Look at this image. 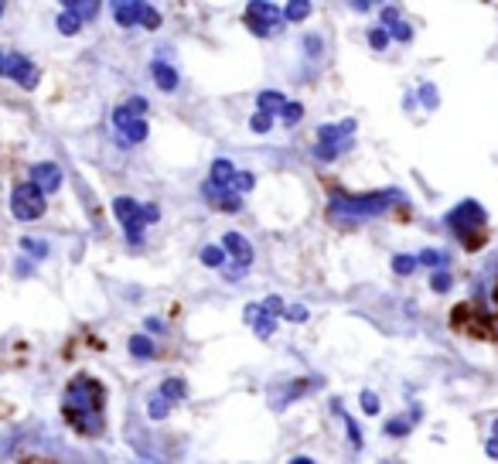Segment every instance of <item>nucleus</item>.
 <instances>
[{
    "label": "nucleus",
    "instance_id": "49",
    "mask_svg": "<svg viewBox=\"0 0 498 464\" xmlns=\"http://www.w3.org/2000/svg\"><path fill=\"white\" fill-rule=\"evenodd\" d=\"M495 304H498V287H495Z\"/></svg>",
    "mask_w": 498,
    "mask_h": 464
},
{
    "label": "nucleus",
    "instance_id": "42",
    "mask_svg": "<svg viewBox=\"0 0 498 464\" xmlns=\"http://www.w3.org/2000/svg\"><path fill=\"white\" fill-rule=\"evenodd\" d=\"M423 103L430 106V109L437 106V89H434V86H423Z\"/></svg>",
    "mask_w": 498,
    "mask_h": 464
},
{
    "label": "nucleus",
    "instance_id": "20",
    "mask_svg": "<svg viewBox=\"0 0 498 464\" xmlns=\"http://www.w3.org/2000/svg\"><path fill=\"white\" fill-rule=\"evenodd\" d=\"M158 396L160 400H167V403H178V400H184V383L181 379H164Z\"/></svg>",
    "mask_w": 498,
    "mask_h": 464
},
{
    "label": "nucleus",
    "instance_id": "10",
    "mask_svg": "<svg viewBox=\"0 0 498 464\" xmlns=\"http://www.w3.org/2000/svg\"><path fill=\"white\" fill-rule=\"evenodd\" d=\"M31 184L41 191V195H52L62 188V168L55 164V161H41V164H34L31 168Z\"/></svg>",
    "mask_w": 498,
    "mask_h": 464
},
{
    "label": "nucleus",
    "instance_id": "46",
    "mask_svg": "<svg viewBox=\"0 0 498 464\" xmlns=\"http://www.w3.org/2000/svg\"><path fill=\"white\" fill-rule=\"evenodd\" d=\"M7 76V52H0V79Z\"/></svg>",
    "mask_w": 498,
    "mask_h": 464
},
{
    "label": "nucleus",
    "instance_id": "50",
    "mask_svg": "<svg viewBox=\"0 0 498 464\" xmlns=\"http://www.w3.org/2000/svg\"><path fill=\"white\" fill-rule=\"evenodd\" d=\"M0 14H4V4H0Z\"/></svg>",
    "mask_w": 498,
    "mask_h": 464
},
{
    "label": "nucleus",
    "instance_id": "14",
    "mask_svg": "<svg viewBox=\"0 0 498 464\" xmlns=\"http://www.w3.org/2000/svg\"><path fill=\"white\" fill-rule=\"evenodd\" d=\"M233 181H236V168H233V161H229V157H219V161H212V178H209V184H215V188H233Z\"/></svg>",
    "mask_w": 498,
    "mask_h": 464
},
{
    "label": "nucleus",
    "instance_id": "21",
    "mask_svg": "<svg viewBox=\"0 0 498 464\" xmlns=\"http://www.w3.org/2000/svg\"><path fill=\"white\" fill-rule=\"evenodd\" d=\"M304 18H311V4L307 0H290L284 7V21H304Z\"/></svg>",
    "mask_w": 498,
    "mask_h": 464
},
{
    "label": "nucleus",
    "instance_id": "8",
    "mask_svg": "<svg viewBox=\"0 0 498 464\" xmlns=\"http://www.w3.org/2000/svg\"><path fill=\"white\" fill-rule=\"evenodd\" d=\"M222 250L233 257V263H236V270L233 273H226L229 280H239L246 270H249V263H253V246H249V239L246 236H239V232H226L222 236Z\"/></svg>",
    "mask_w": 498,
    "mask_h": 464
},
{
    "label": "nucleus",
    "instance_id": "25",
    "mask_svg": "<svg viewBox=\"0 0 498 464\" xmlns=\"http://www.w3.org/2000/svg\"><path fill=\"white\" fill-rule=\"evenodd\" d=\"M417 263L420 266H434V270H441V266L447 263V253H441V250H423V253L417 257Z\"/></svg>",
    "mask_w": 498,
    "mask_h": 464
},
{
    "label": "nucleus",
    "instance_id": "7",
    "mask_svg": "<svg viewBox=\"0 0 498 464\" xmlns=\"http://www.w3.org/2000/svg\"><path fill=\"white\" fill-rule=\"evenodd\" d=\"M113 127H116V137H120V144H144L147 140V120H140V116H133L127 106H116L113 109Z\"/></svg>",
    "mask_w": 498,
    "mask_h": 464
},
{
    "label": "nucleus",
    "instance_id": "32",
    "mask_svg": "<svg viewBox=\"0 0 498 464\" xmlns=\"http://www.w3.org/2000/svg\"><path fill=\"white\" fill-rule=\"evenodd\" d=\"M341 151H348V147H331V144H314V157L317 161H335Z\"/></svg>",
    "mask_w": 498,
    "mask_h": 464
},
{
    "label": "nucleus",
    "instance_id": "37",
    "mask_svg": "<svg viewBox=\"0 0 498 464\" xmlns=\"http://www.w3.org/2000/svg\"><path fill=\"white\" fill-rule=\"evenodd\" d=\"M18 266H14V277H31L34 273V259H27V257H21V259H14Z\"/></svg>",
    "mask_w": 498,
    "mask_h": 464
},
{
    "label": "nucleus",
    "instance_id": "34",
    "mask_svg": "<svg viewBox=\"0 0 498 464\" xmlns=\"http://www.w3.org/2000/svg\"><path fill=\"white\" fill-rule=\"evenodd\" d=\"M430 287H434L437 294L450 290V273H447V270H434V277H430Z\"/></svg>",
    "mask_w": 498,
    "mask_h": 464
},
{
    "label": "nucleus",
    "instance_id": "22",
    "mask_svg": "<svg viewBox=\"0 0 498 464\" xmlns=\"http://www.w3.org/2000/svg\"><path fill=\"white\" fill-rule=\"evenodd\" d=\"M21 250H25V253H31L34 259L48 257V243H45V239H34V236H21Z\"/></svg>",
    "mask_w": 498,
    "mask_h": 464
},
{
    "label": "nucleus",
    "instance_id": "11",
    "mask_svg": "<svg viewBox=\"0 0 498 464\" xmlns=\"http://www.w3.org/2000/svg\"><path fill=\"white\" fill-rule=\"evenodd\" d=\"M352 133H355V120L324 123V127H317V144H331V147H352Z\"/></svg>",
    "mask_w": 498,
    "mask_h": 464
},
{
    "label": "nucleus",
    "instance_id": "23",
    "mask_svg": "<svg viewBox=\"0 0 498 464\" xmlns=\"http://www.w3.org/2000/svg\"><path fill=\"white\" fill-rule=\"evenodd\" d=\"M202 263L212 266V270H222V263H226V250H222V246H202Z\"/></svg>",
    "mask_w": 498,
    "mask_h": 464
},
{
    "label": "nucleus",
    "instance_id": "43",
    "mask_svg": "<svg viewBox=\"0 0 498 464\" xmlns=\"http://www.w3.org/2000/svg\"><path fill=\"white\" fill-rule=\"evenodd\" d=\"M304 45H307V55H317V52H321V38H307Z\"/></svg>",
    "mask_w": 498,
    "mask_h": 464
},
{
    "label": "nucleus",
    "instance_id": "33",
    "mask_svg": "<svg viewBox=\"0 0 498 464\" xmlns=\"http://www.w3.org/2000/svg\"><path fill=\"white\" fill-rule=\"evenodd\" d=\"M280 116H284V123H300V116H304V106L300 103H287L280 109Z\"/></svg>",
    "mask_w": 498,
    "mask_h": 464
},
{
    "label": "nucleus",
    "instance_id": "47",
    "mask_svg": "<svg viewBox=\"0 0 498 464\" xmlns=\"http://www.w3.org/2000/svg\"><path fill=\"white\" fill-rule=\"evenodd\" d=\"M290 464H314V461H311V458H293Z\"/></svg>",
    "mask_w": 498,
    "mask_h": 464
},
{
    "label": "nucleus",
    "instance_id": "2",
    "mask_svg": "<svg viewBox=\"0 0 498 464\" xmlns=\"http://www.w3.org/2000/svg\"><path fill=\"white\" fill-rule=\"evenodd\" d=\"M393 202H403L399 191H375V195H338L331 208H335V219L348 222H359V219H372V215H382L386 208H393Z\"/></svg>",
    "mask_w": 498,
    "mask_h": 464
},
{
    "label": "nucleus",
    "instance_id": "38",
    "mask_svg": "<svg viewBox=\"0 0 498 464\" xmlns=\"http://www.w3.org/2000/svg\"><path fill=\"white\" fill-rule=\"evenodd\" d=\"M140 215H144V226H154L160 219V208L158 205H140Z\"/></svg>",
    "mask_w": 498,
    "mask_h": 464
},
{
    "label": "nucleus",
    "instance_id": "28",
    "mask_svg": "<svg viewBox=\"0 0 498 464\" xmlns=\"http://www.w3.org/2000/svg\"><path fill=\"white\" fill-rule=\"evenodd\" d=\"M249 130H253V133H270V130H273V116L253 113V116H249Z\"/></svg>",
    "mask_w": 498,
    "mask_h": 464
},
{
    "label": "nucleus",
    "instance_id": "6",
    "mask_svg": "<svg viewBox=\"0 0 498 464\" xmlns=\"http://www.w3.org/2000/svg\"><path fill=\"white\" fill-rule=\"evenodd\" d=\"M113 215L123 222V229H127V243L130 246H140V239H144V215H140V202H133L127 195H120L116 202H113Z\"/></svg>",
    "mask_w": 498,
    "mask_h": 464
},
{
    "label": "nucleus",
    "instance_id": "24",
    "mask_svg": "<svg viewBox=\"0 0 498 464\" xmlns=\"http://www.w3.org/2000/svg\"><path fill=\"white\" fill-rule=\"evenodd\" d=\"M55 25H58V31H62V34H69V38H72V34H79L82 21H79V18H76V14H69V11H62Z\"/></svg>",
    "mask_w": 498,
    "mask_h": 464
},
{
    "label": "nucleus",
    "instance_id": "26",
    "mask_svg": "<svg viewBox=\"0 0 498 464\" xmlns=\"http://www.w3.org/2000/svg\"><path fill=\"white\" fill-rule=\"evenodd\" d=\"M393 270L399 273V277H410V273L417 270V257H406V253L393 257Z\"/></svg>",
    "mask_w": 498,
    "mask_h": 464
},
{
    "label": "nucleus",
    "instance_id": "27",
    "mask_svg": "<svg viewBox=\"0 0 498 464\" xmlns=\"http://www.w3.org/2000/svg\"><path fill=\"white\" fill-rule=\"evenodd\" d=\"M140 25H144V27H151V31H158V27H160V14H158V7H147V4H140Z\"/></svg>",
    "mask_w": 498,
    "mask_h": 464
},
{
    "label": "nucleus",
    "instance_id": "48",
    "mask_svg": "<svg viewBox=\"0 0 498 464\" xmlns=\"http://www.w3.org/2000/svg\"><path fill=\"white\" fill-rule=\"evenodd\" d=\"M27 464H48V461H27Z\"/></svg>",
    "mask_w": 498,
    "mask_h": 464
},
{
    "label": "nucleus",
    "instance_id": "41",
    "mask_svg": "<svg viewBox=\"0 0 498 464\" xmlns=\"http://www.w3.org/2000/svg\"><path fill=\"white\" fill-rule=\"evenodd\" d=\"M263 308L270 311V314H284V311H287V308H284V301H280V297H270V301H266Z\"/></svg>",
    "mask_w": 498,
    "mask_h": 464
},
{
    "label": "nucleus",
    "instance_id": "5",
    "mask_svg": "<svg viewBox=\"0 0 498 464\" xmlns=\"http://www.w3.org/2000/svg\"><path fill=\"white\" fill-rule=\"evenodd\" d=\"M246 27L256 34V38H273L284 31V11L273 7V4H249L246 7Z\"/></svg>",
    "mask_w": 498,
    "mask_h": 464
},
{
    "label": "nucleus",
    "instance_id": "12",
    "mask_svg": "<svg viewBox=\"0 0 498 464\" xmlns=\"http://www.w3.org/2000/svg\"><path fill=\"white\" fill-rule=\"evenodd\" d=\"M202 195H205V202L219 208V212H242V195H236L233 188H215V184H202Z\"/></svg>",
    "mask_w": 498,
    "mask_h": 464
},
{
    "label": "nucleus",
    "instance_id": "18",
    "mask_svg": "<svg viewBox=\"0 0 498 464\" xmlns=\"http://www.w3.org/2000/svg\"><path fill=\"white\" fill-rule=\"evenodd\" d=\"M130 355L133 359H154V355H158V345H154L147 335H133L130 338Z\"/></svg>",
    "mask_w": 498,
    "mask_h": 464
},
{
    "label": "nucleus",
    "instance_id": "30",
    "mask_svg": "<svg viewBox=\"0 0 498 464\" xmlns=\"http://www.w3.org/2000/svg\"><path fill=\"white\" fill-rule=\"evenodd\" d=\"M147 413H151V420H164V416L171 413V403H167V400H160V396H154V400L147 403Z\"/></svg>",
    "mask_w": 498,
    "mask_h": 464
},
{
    "label": "nucleus",
    "instance_id": "40",
    "mask_svg": "<svg viewBox=\"0 0 498 464\" xmlns=\"http://www.w3.org/2000/svg\"><path fill=\"white\" fill-rule=\"evenodd\" d=\"M287 318H290V321H297V325H300V321H307V308L293 304V308H287Z\"/></svg>",
    "mask_w": 498,
    "mask_h": 464
},
{
    "label": "nucleus",
    "instance_id": "35",
    "mask_svg": "<svg viewBox=\"0 0 498 464\" xmlns=\"http://www.w3.org/2000/svg\"><path fill=\"white\" fill-rule=\"evenodd\" d=\"M386 434H389V437H406V434H410V420H389V423H386Z\"/></svg>",
    "mask_w": 498,
    "mask_h": 464
},
{
    "label": "nucleus",
    "instance_id": "4",
    "mask_svg": "<svg viewBox=\"0 0 498 464\" xmlns=\"http://www.w3.org/2000/svg\"><path fill=\"white\" fill-rule=\"evenodd\" d=\"M45 195L31 184V181H21V184H14V191H11V215L18 219V222H38L41 215H45Z\"/></svg>",
    "mask_w": 498,
    "mask_h": 464
},
{
    "label": "nucleus",
    "instance_id": "9",
    "mask_svg": "<svg viewBox=\"0 0 498 464\" xmlns=\"http://www.w3.org/2000/svg\"><path fill=\"white\" fill-rule=\"evenodd\" d=\"M7 79L11 82H18L21 89H34L38 82H41V72H38V65L21 52H7Z\"/></svg>",
    "mask_w": 498,
    "mask_h": 464
},
{
    "label": "nucleus",
    "instance_id": "15",
    "mask_svg": "<svg viewBox=\"0 0 498 464\" xmlns=\"http://www.w3.org/2000/svg\"><path fill=\"white\" fill-rule=\"evenodd\" d=\"M151 76H154V82H158L160 93H174L178 89V72H174V65H167V62H154L151 65Z\"/></svg>",
    "mask_w": 498,
    "mask_h": 464
},
{
    "label": "nucleus",
    "instance_id": "31",
    "mask_svg": "<svg viewBox=\"0 0 498 464\" xmlns=\"http://www.w3.org/2000/svg\"><path fill=\"white\" fill-rule=\"evenodd\" d=\"M368 45H372L375 52L389 48V31H382V27H372V31H368Z\"/></svg>",
    "mask_w": 498,
    "mask_h": 464
},
{
    "label": "nucleus",
    "instance_id": "45",
    "mask_svg": "<svg viewBox=\"0 0 498 464\" xmlns=\"http://www.w3.org/2000/svg\"><path fill=\"white\" fill-rule=\"evenodd\" d=\"M147 328H151V332H164V325H160L158 318H151V321H147Z\"/></svg>",
    "mask_w": 498,
    "mask_h": 464
},
{
    "label": "nucleus",
    "instance_id": "13",
    "mask_svg": "<svg viewBox=\"0 0 498 464\" xmlns=\"http://www.w3.org/2000/svg\"><path fill=\"white\" fill-rule=\"evenodd\" d=\"M246 325H249L260 338H270L273 335V328H277V318L263 308V304H249V308H246Z\"/></svg>",
    "mask_w": 498,
    "mask_h": 464
},
{
    "label": "nucleus",
    "instance_id": "1",
    "mask_svg": "<svg viewBox=\"0 0 498 464\" xmlns=\"http://www.w3.org/2000/svg\"><path fill=\"white\" fill-rule=\"evenodd\" d=\"M103 410H106V389L99 379H92V376H76V379L65 386L62 416H65V423H69L76 434H82V437H99L106 427Z\"/></svg>",
    "mask_w": 498,
    "mask_h": 464
},
{
    "label": "nucleus",
    "instance_id": "17",
    "mask_svg": "<svg viewBox=\"0 0 498 464\" xmlns=\"http://www.w3.org/2000/svg\"><path fill=\"white\" fill-rule=\"evenodd\" d=\"M256 106H260V113H266V116H277V113L287 106V96H284V93H273V89H263L260 96H256Z\"/></svg>",
    "mask_w": 498,
    "mask_h": 464
},
{
    "label": "nucleus",
    "instance_id": "19",
    "mask_svg": "<svg viewBox=\"0 0 498 464\" xmlns=\"http://www.w3.org/2000/svg\"><path fill=\"white\" fill-rule=\"evenodd\" d=\"M65 11H69V14H76L79 21H92V18L99 14V4H96V0H92V4H89V0H69V4H65Z\"/></svg>",
    "mask_w": 498,
    "mask_h": 464
},
{
    "label": "nucleus",
    "instance_id": "29",
    "mask_svg": "<svg viewBox=\"0 0 498 464\" xmlns=\"http://www.w3.org/2000/svg\"><path fill=\"white\" fill-rule=\"evenodd\" d=\"M253 184H256V178H253L249 171H236V181H233V191H236V195H246V191H253Z\"/></svg>",
    "mask_w": 498,
    "mask_h": 464
},
{
    "label": "nucleus",
    "instance_id": "39",
    "mask_svg": "<svg viewBox=\"0 0 498 464\" xmlns=\"http://www.w3.org/2000/svg\"><path fill=\"white\" fill-rule=\"evenodd\" d=\"M362 410L372 416V413H379V400H375V393H362Z\"/></svg>",
    "mask_w": 498,
    "mask_h": 464
},
{
    "label": "nucleus",
    "instance_id": "16",
    "mask_svg": "<svg viewBox=\"0 0 498 464\" xmlns=\"http://www.w3.org/2000/svg\"><path fill=\"white\" fill-rule=\"evenodd\" d=\"M113 18H116V25L120 27L140 25V4H133V0H120V4H113Z\"/></svg>",
    "mask_w": 498,
    "mask_h": 464
},
{
    "label": "nucleus",
    "instance_id": "36",
    "mask_svg": "<svg viewBox=\"0 0 498 464\" xmlns=\"http://www.w3.org/2000/svg\"><path fill=\"white\" fill-rule=\"evenodd\" d=\"M127 109H130L133 116H140V120H144V116H147V100H144V96H130V100H127Z\"/></svg>",
    "mask_w": 498,
    "mask_h": 464
},
{
    "label": "nucleus",
    "instance_id": "44",
    "mask_svg": "<svg viewBox=\"0 0 498 464\" xmlns=\"http://www.w3.org/2000/svg\"><path fill=\"white\" fill-rule=\"evenodd\" d=\"M485 451H488V458H495V461H498V437L488 440V444H485Z\"/></svg>",
    "mask_w": 498,
    "mask_h": 464
},
{
    "label": "nucleus",
    "instance_id": "3",
    "mask_svg": "<svg viewBox=\"0 0 498 464\" xmlns=\"http://www.w3.org/2000/svg\"><path fill=\"white\" fill-rule=\"evenodd\" d=\"M447 226L461 236V243L468 246V250H478L481 243H485V208L478 205V202H461L457 208H450L447 212Z\"/></svg>",
    "mask_w": 498,
    "mask_h": 464
}]
</instances>
